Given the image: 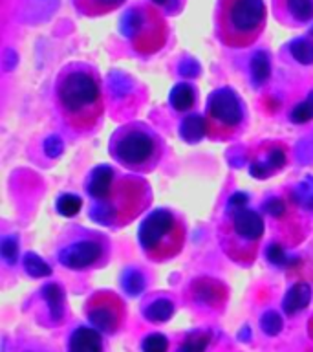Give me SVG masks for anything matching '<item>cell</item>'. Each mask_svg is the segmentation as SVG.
<instances>
[{"instance_id":"6da1fadb","label":"cell","mask_w":313,"mask_h":352,"mask_svg":"<svg viewBox=\"0 0 313 352\" xmlns=\"http://www.w3.org/2000/svg\"><path fill=\"white\" fill-rule=\"evenodd\" d=\"M55 104L71 131H95L104 114L103 85L97 72L82 63L65 66L55 81Z\"/></svg>"},{"instance_id":"7a4b0ae2","label":"cell","mask_w":313,"mask_h":352,"mask_svg":"<svg viewBox=\"0 0 313 352\" xmlns=\"http://www.w3.org/2000/svg\"><path fill=\"white\" fill-rule=\"evenodd\" d=\"M150 202L152 191L145 178L117 173L106 195L93 202L90 214L99 224L123 228L136 220Z\"/></svg>"},{"instance_id":"3957f363","label":"cell","mask_w":313,"mask_h":352,"mask_svg":"<svg viewBox=\"0 0 313 352\" xmlns=\"http://www.w3.org/2000/svg\"><path fill=\"white\" fill-rule=\"evenodd\" d=\"M110 156L132 173H150L163 158V140L145 123L134 121L115 129L110 138Z\"/></svg>"},{"instance_id":"277c9868","label":"cell","mask_w":313,"mask_h":352,"mask_svg":"<svg viewBox=\"0 0 313 352\" xmlns=\"http://www.w3.org/2000/svg\"><path fill=\"white\" fill-rule=\"evenodd\" d=\"M264 0H220L216 15L218 38L227 48H247L266 28Z\"/></svg>"},{"instance_id":"5b68a950","label":"cell","mask_w":313,"mask_h":352,"mask_svg":"<svg viewBox=\"0 0 313 352\" xmlns=\"http://www.w3.org/2000/svg\"><path fill=\"white\" fill-rule=\"evenodd\" d=\"M264 239L262 217L247 208H227L220 224V246L224 253L242 266L257 261Z\"/></svg>"},{"instance_id":"8992f818","label":"cell","mask_w":313,"mask_h":352,"mask_svg":"<svg viewBox=\"0 0 313 352\" xmlns=\"http://www.w3.org/2000/svg\"><path fill=\"white\" fill-rule=\"evenodd\" d=\"M139 244L145 257L165 263L180 255L185 246L187 228L180 214L170 209H154L139 226Z\"/></svg>"},{"instance_id":"52a82bcc","label":"cell","mask_w":313,"mask_h":352,"mask_svg":"<svg viewBox=\"0 0 313 352\" xmlns=\"http://www.w3.org/2000/svg\"><path fill=\"white\" fill-rule=\"evenodd\" d=\"M123 33L132 48L141 55H152L163 48L169 38V26L161 11L154 6H136L125 13L121 22Z\"/></svg>"},{"instance_id":"ba28073f","label":"cell","mask_w":313,"mask_h":352,"mask_svg":"<svg viewBox=\"0 0 313 352\" xmlns=\"http://www.w3.org/2000/svg\"><path fill=\"white\" fill-rule=\"evenodd\" d=\"M205 136L214 142H229L242 131L246 112L240 96L231 88H218L209 96L205 110Z\"/></svg>"},{"instance_id":"9c48e42d","label":"cell","mask_w":313,"mask_h":352,"mask_svg":"<svg viewBox=\"0 0 313 352\" xmlns=\"http://www.w3.org/2000/svg\"><path fill=\"white\" fill-rule=\"evenodd\" d=\"M57 258L62 266L76 272L101 268L108 263L110 242L99 233H86L60 248Z\"/></svg>"},{"instance_id":"30bf717a","label":"cell","mask_w":313,"mask_h":352,"mask_svg":"<svg viewBox=\"0 0 313 352\" xmlns=\"http://www.w3.org/2000/svg\"><path fill=\"white\" fill-rule=\"evenodd\" d=\"M88 321L103 334H115L125 323V305L114 292H95L84 305Z\"/></svg>"},{"instance_id":"8fae6325","label":"cell","mask_w":313,"mask_h":352,"mask_svg":"<svg viewBox=\"0 0 313 352\" xmlns=\"http://www.w3.org/2000/svg\"><path fill=\"white\" fill-rule=\"evenodd\" d=\"M288 164V151L284 143L264 142L249 153V173L258 180L271 178Z\"/></svg>"},{"instance_id":"7c38bea8","label":"cell","mask_w":313,"mask_h":352,"mask_svg":"<svg viewBox=\"0 0 313 352\" xmlns=\"http://www.w3.org/2000/svg\"><path fill=\"white\" fill-rule=\"evenodd\" d=\"M191 296L200 305L218 308L227 299V288L213 277H200L191 285Z\"/></svg>"},{"instance_id":"4fadbf2b","label":"cell","mask_w":313,"mask_h":352,"mask_svg":"<svg viewBox=\"0 0 313 352\" xmlns=\"http://www.w3.org/2000/svg\"><path fill=\"white\" fill-rule=\"evenodd\" d=\"M275 10L286 24H306L313 19V0H275Z\"/></svg>"},{"instance_id":"5bb4252c","label":"cell","mask_w":313,"mask_h":352,"mask_svg":"<svg viewBox=\"0 0 313 352\" xmlns=\"http://www.w3.org/2000/svg\"><path fill=\"white\" fill-rule=\"evenodd\" d=\"M68 352H103V340L97 329L79 327L71 332Z\"/></svg>"},{"instance_id":"9a60e30c","label":"cell","mask_w":313,"mask_h":352,"mask_svg":"<svg viewBox=\"0 0 313 352\" xmlns=\"http://www.w3.org/2000/svg\"><path fill=\"white\" fill-rule=\"evenodd\" d=\"M312 302V286L308 283H297L288 290L284 301H282V308L288 316H297L301 314L308 305Z\"/></svg>"},{"instance_id":"2e32d148","label":"cell","mask_w":313,"mask_h":352,"mask_svg":"<svg viewBox=\"0 0 313 352\" xmlns=\"http://www.w3.org/2000/svg\"><path fill=\"white\" fill-rule=\"evenodd\" d=\"M114 178L115 170L112 167H108V165H101V167H97V169H93L90 173L86 180V191L93 198V202L106 195Z\"/></svg>"},{"instance_id":"e0dca14e","label":"cell","mask_w":313,"mask_h":352,"mask_svg":"<svg viewBox=\"0 0 313 352\" xmlns=\"http://www.w3.org/2000/svg\"><path fill=\"white\" fill-rule=\"evenodd\" d=\"M126 0H76V8L84 16L108 15L125 4Z\"/></svg>"},{"instance_id":"ac0fdd59","label":"cell","mask_w":313,"mask_h":352,"mask_svg":"<svg viewBox=\"0 0 313 352\" xmlns=\"http://www.w3.org/2000/svg\"><path fill=\"white\" fill-rule=\"evenodd\" d=\"M44 299H46V305L49 308V318L55 323H59L65 318V294H62V288L59 285H46L44 286Z\"/></svg>"},{"instance_id":"d6986e66","label":"cell","mask_w":313,"mask_h":352,"mask_svg":"<svg viewBox=\"0 0 313 352\" xmlns=\"http://www.w3.org/2000/svg\"><path fill=\"white\" fill-rule=\"evenodd\" d=\"M174 302L167 299V297H159V299L150 302L148 307H145L143 316L152 323H165L174 316Z\"/></svg>"},{"instance_id":"ffe728a7","label":"cell","mask_w":313,"mask_h":352,"mask_svg":"<svg viewBox=\"0 0 313 352\" xmlns=\"http://www.w3.org/2000/svg\"><path fill=\"white\" fill-rule=\"evenodd\" d=\"M194 103H196V94H194V88L191 85L181 82V85H176L172 88V92H170L172 109L178 110V112H187L194 107Z\"/></svg>"},{"instance_id":"44dd1931","label":"cell","mask_w":313,"mask_h":352,"mask_svg":"<svg viewBox=\"0 0 313 352\" xmlns=\"http://www.w3.org/2000/svg\"><path fill=\"white\" fill-rule=\"evenodd\" d=\"M181 136L189 143L200 142L205 136V120L202 116H189L181 123Z\"/></svg>"},{"instance_id":"7402d4cb","label":"cell","mask_w":313,"mask_h":352,"mask_svg":"<svg viewBox=\"0 0 313 352\" xmlns=\"http://www.w3.org/2000/svg\"><path fill=\"white\" fill-rule=\"evenodd\" d=\"M269 74H271V65H269L268 54L257 52L251 59L253 81L257 82V85H264L269 79Z\"/></svg>"},{"instance_id":"603a6c76","label":"cell","mask_w":313,"mask_h":352,"mask_svg":"<svg viewBox=\"0 0 313 352\" xmlns=\"http://www.w3.org/2000/svg\"><path fill=\"white\" fill-rule=\"evenodd\" d=\"M293 59L301 65H313V43L310 38H297L290 46Z\"/></svg>"},{"instance_id":"cb8c5ba5","label":"cell","mask_w":313,"mask_h":352,"mask_svg":"<svg viewBox=\"0 0 313 352\" xmlns=\"http://www.w3.org/2000/svg\"><path fill=\"white\" fill-rule=\"evenodd\" d=\"M209 341H211L209 332H192L191 336H187L185 340L181 341L178 352H205Z\"/></svg>"},{"instance_id":"d4e9b609","label":"cell","mask_w":313,"mask_h":352,"mask_svg":"<svg viewBox=\"0 0 313 352\" xmlns=\"http://www.w3.org/2000/svg\"><path fill=\"white\" fill-rule=\"evenodd\" d=\"M24 270H26L27 275L37 277V279L38 277H48V275H51V268L38 255H35V253H27L26 257H24Z\"/></svg>"},{"instance_id":"484cf974","label":"cell","mask_w":313,"mask_h":352,"mask_svg":"<svg viewBox=\"0 0 313 352\" xmlns=\"http://www.w3.org/2000/svg\"><path fill=\"white\" fill-rule=\"evenodd\" d=\"M82 208V200L77 195H62V197L57 200V211H59L62 217H76Z\"/></svg>"},{"instance_id":"4316f807","label":"cell","mask_w":313,"mask_h":352,"mask_svg":"<svg viewBox=\"0 0 313 352\" xmlns=\"http://www.w3.org/2000/svg\"><path fill=\"white\" fill-rule=\"evenodd\" d=\"M123 288L128 296H139L145 290V277L137 270H128L123 275Z\"/></svg>"},{"instance_id":"83f0119b","label":"cell","mask_w":313,"mask_h":352,"mask_svg":"<svg viewBox=\"0 0 313 352\" xmlns=\"http://www.w3.org/2000/svg\"><path fill=\"white\" fill-rule=\"evenodd\" d=\"M290 120L293 123H308V121L313 120V92L291 110Z\"/></svg>"},{"instance_id":"f1b7e54d","label":"cell","mask_w":313,"mask_h":352,"mask_svg":"<svg viewBox=\"0 0 313 352\" xmlns=\"http://www.w3.org/2000/svg\"><path fill=\"white\" fill-rule=\"evenodd\" d=\"M260 327L268 336H279L282 332V318H280L279 312H275V310H268V312L264 314L262 318H260Z\"/></svg>"},{"instance_id":"f546056e","label":"cell","mask_w":313,"mask_h":352,"mask_svg":"<svg viewBox=\"0 0 313 352\" xmlns=\"http://www.w3.org/2000/svg\"><path fill=\"white\" fill-rule=\"evenodd\" d=\"M143 352H167L169 351V340L163 334H150L141 341Z\"/></svg>"},{"instance_id":"4dcf8cb0","label":"cell","mask_w":313,"mask_h":352,"mask_svg":"<svg viewBox=\"0 0 313 352\" xmlns=\"http://www.w3.org/2000/svg\"><path fill=\"white\" fill-rule=\"evenodd\" d=\"M0 253H2V258L5 263L15 264L16 257H19V241H16V236L5 235L2 239V244H0Z\"/></svg>"},{"instance_id":"1f68e13d","label":"cell","mask_w":313,"mask_h":352,"mask_svg":"<svg viewBox=\"0 0 313 352\" xmlns=\"http://www.w3.org/2000/svg\"><path fill=\"white\" fill-rule=\"evenodd\" d=\"M286 209H288V204H286L282 198H271V200L266 204V211H268L273 219H282L286 214Z\"/></svg>"},{"instance_id":"d6a6232c","label":"cell","mask_w":313,"mask_h":352,"mask_svg":"<svg viewBox=\"0 0 313 352\" xmlns=\"http://www.w3.org/2000/svg\"><path fill=\"white\" fill-rule=\"evenodd\" d=\"M44 151H46V154H48L49 158H57V156L62 153V142H60L57 136L48 138L46 143H44Z\"/></svg>"},{"instance_id":"836d02e7","label":"cell","mask_w":313,"mask_h":352,"mask_svg":"<svg viewBox=\"0 0 313 352\" xmlns=\"http://www.w3.org/2000/svg\"><path fill=\"white\" fill-rule=\"evenodd\" d=\"M268 258L273 264H284V261H286L284 250H282V248H280V246H277V244H273V246H269Z\"/></svg>"},{"instance_id":"e575fe53","label":"cell","mask_w":313,"mask_h":352,"mask_svg":"<svg viewBox=\"0 0 313 352\" xmlns=\"http://www.w3.org/2000/svg\"><path fill=\"white\" fill-rule=\"evenodd\" d=\"M246 204L247 195H244V192H235V195L229 198V208H246Z\"/></svg>"},{"instance_id":"d590c367","label":"cell","mask_w":313,"mask_h":352,"mask_svg":"<svg viewBox=\"0 0 313 352\" xmlns=\"http://www.w3.org/2000/svg\"><path fill=\"white\" fill-rule=\"evenodd\" d=\"M152 2L156 6H161V8H165V6H169L170 0H152Z\"/></svg>"},{"instance_id":"8d00e7d4","label":"cell","mask_w":313,"mask_h":352,"mask_svg":"<svg viewBox=\"0 0 313 352\" xmlns=\"http://www.w3.org/2000/svg\"><path fill=\"white\" fill-rule=\"evenodd\" d=\"M308 334L312 336V340H313V318L310 319V323H308Z\"/></svg>"}]
</instances>
